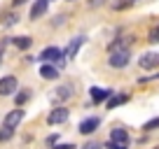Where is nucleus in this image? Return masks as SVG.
I'll list each match as a JSON object with an SVG mask.
<instances>
[{
	"label": "nucleus",
	"mask_w": 159,
	"mask_h": 149,
	"mask_svg": "<svg viewBox=\"0 0 159 149\" xmlns=\"http://www.w3.org/2000/svg\"><path fill=\"white\" fill-rule=\"evenodd\" d=\"M131 61V51L126 49V47H119V49H110V58L108 63L112 65V68H126Z\"/></svg>",
	"instance_id": "obj_1"
},
{
	"label": "nucleus",
	"mask_w": 159,
	"mask_h": 149,
	"mask_svg": "<svg viewBox=\"0 0 159 149\" xmlns=\"http://www.w3.org/2000/svg\"><path fill=\"white\" fill-rule=\"evenodd\" d=\"M40 61L42 63H56V65H63L66 56L61 49H56V47H45L42 49V54H40Z\"/></svg>",
	"instance_id": "obj_2"
},
{
	"label": "nucleus",
	"mask_w": 159,
	"mask_h": 149,
	"mask_svg": "<svg viewBox=\"0 0 159 149\" xmlns=\"http://www.w3.org/2000/svg\"><path fill=\"white\" fill-rule=\"evenodd\" d=\"M16 89H19V82H16L14 74H7L0 79V96H14Z\"/></svg>",
	"instance_id": "obj_3"
},
{
	"label": "nucleus",
	"mask_w": 159,
	"mask_h": 149,
	"mask_svg": "<svg viewBox=\"0 0 159 149\" xmlns=\"http://www.w3.org/2000/svg\"><path fill=\"white\" fill-rule=\"evenodd\" d=\"M70 119V112L66 107H56L49 112V117H47V124L49 126H59V124H66V121Z\"/></svg>",
	"instance_id": "obj_4"
},
{
	"label": "nucleus",
	"mask_w": 159,
	"mask_h": 149,
	"mask_svg": "<svg viewBox=\"0 0 159 149\" xmlns=\"http://www.w3.org/2000/svg\"><path fill=\"white\" fill-rule=\"evenodd\" d=\"M84 40H87L84 35H75L73 40L68 42V47H66L63 56H66V58H75V56H77V51H80V47L84 45Z\"/></svg>",
	"instance_id": "obj_5"
},
{
	"label": "nucleus",
	"mask_w": 159,
	"mask_h": 149,
	"mask_svg": "<svg viewBox=\"0 0 159 149\" xmlns=\"http://www.w3.org/2000/svg\"><path fill=\"white\" fill-rule=\"evenodd\" d=\"M47 10H49V0H35L33 5H30V21L40 19V16H45Z\"/></svg>",
	"instance_id": "obj_6"
},
{
	"label": "nucleus",
	"mask_w": 159,
	"mask_h": 149,
	"mask_svg": "<svg viewBox=\"0 0 159 149\" xmlns=\"http://www.w3.org/2000/svg\"><path fill=\"white\" fill-rule=\"evenodd\" d=\"M110 93H112V91L110 89H101V86H91L89 89V96H91V103H105V100L110 98Z\"/></svg>",
	"instance_id": "obj_7"
},
{
	"label": "nucleus",
	"mask_w": 159,
	"mask_h": 149,
	"mask_svg": "<svg viewBox=\"0 0 159 149\" xmlns=\"http://www.w3.org/2000/svg\"><path fill=\"white\" fill-rule=\"evenodd\" d=\"M138 63H140V68H145V70L159 68V54H154V51H150V54H143V56L138 58Z\"/></svg>",
	"instance_id": "obj_8"
},
{
	"label": "nucleus",
	"mask_w": 159,
	"mask_h": 149,
	"mask_svg": "<svg viewBox=\"0 0 159 149\" xmlns=\"http://www.w3.org/2000/svg\"><path fill=\"white\" fill-rule=\"evenodd\" d=\"M21 121H24V109H21V107L12 109L10 114L5 117V126H7V128H16V126H19Z\"/></svg>",
	"instance_id": "obj_9"
},
{
	"label": "nucleus",
	"mask_w": 159,
	"mask_h": 149,
	"mask_svg": "<svg viewBox=\"0 0 159 149\" xmlns=\"http://www.w3.org/2000/svg\"><path fill=\"white\" fill-rule=\"evenodd\" d=\"M98 126H101V119H98V117H89V119H84L82 124H80V133H82V135H91Z\"/></svg>",
	"instance_id": "obj_10"
},
{
	"label": "nucleus",
	"mask_w": 159,
	"mask_h": 149,
	"mask_svg": "<svg viewBox=\"0 0 159 149\" xmlns=\"http://www.w3.org/2000/svg\"><path fill=\"white\" fill-rule=\"evenodd\" d=\"M40 77H42V79H59V68L52 65V63H45L40 68Z\"/></svg>",
	"instance_id": "obj_11"
},
{
	"label": "nucleus",
	"mask_w": 159,
	"mask_h": 149,
	"mask_svg": "<svg viewBox=\"0 0 159 149\" xmlns=\"http://www.w3.org/2000/svg\"><path fill=\"white\" fill-rule=\"evenodd\" d=\"M70 96H73V86L63 84V86H59V89L54 91V103H63V100H68Z\"/></svg>",
	"instance_id": "obj_12"
},
{
	"label": "nucleus",
	"mask_w": 159,
	"mask_h": 149,
	"mask_svg": "<svg viewBox=\"0 0 159 149\" xmlns=\"http://www.w3.org/2000/svg\"><path fill=\"white\" fill-rule=\"evenodd\" d=\"M126 100H129V96H126V93H119V96H112V93H110V98L105 100V107H108V109H115L117 105H124Z\"/></svg>",
	"instance_id": "obj_13"
},
{
	"label": "nucleus",
	"mask_w": 159,
	"mask_h": 149,
	"mask_svg": "<svg viewBox=\"0 0 159 149\" xmlns=\"http://www.w3.org/2000/svg\"><path fill=\"white\" fill-rule=\"evenodd\" d=\"M10 42L16 47V49H30V45H33V40H30V37H26V35H19V37H10Z\"/></svg>",
	"instance_id": "obj_14"
},
{
	"label": "nucleus",
	"mask_w": 159,
	"mask_h": 149,
	"mask_svg": "<svg viewBox=\"0 0 159 149\" xmlns=\"http://www.w3.org/2000/svg\"><path fill=\"white\" fill-rule=\"evenodd\" d=\"M110 140L112 142H129V133L124 128H112L110 130Z\"/></svg>",
	"instance_id": "obj_15"
},
{
	"label": "nucleus",
	"mask_w": 159,
	"mask_h": 149,
	"mask_svg": "<svg viewBox=\"0 0 159 149\" xmlns=\"http://www.w3.org/2000/svg\"><path fill=\"white\" fill-rule=\"evenodd\" d=\"M14 100H16V105H24V103H28V100H30V89H21V91H16Z\"/></svg>",
	"instance_id": "obj_16"
},
{
	"label": "nucleus",
	"mask_w": 159,
	"mask_h": 149,
	"mask_svg": "<svg viewBox=\"0 0 159 149\" xmlns=\"http://www.w3.org/2000/svg\"><path fill=\"white\" fill-rule=\"evenodd\" d=\"M12 133H14V128H7V126H2V128H0V142H7V140L12 138Z\"/></svg>",
	"instance_id": "obj_17"
},
{
	"label": "nucleus",
	"mask_w": 159,
	"mask_h": 149,
	"mask_svg": "<svg viewBox=\"0 0 159 149\" xmlns=\"http://www.w3.org/2000/svg\"><path fill=\"white\" fill-rule=\"evenodd\" d=\"M105 149H129V142H112V140H108Z\"/></svg>",
	"instance_id": "obj_18"
},
{
	"label": "nucleus",
	"mask_w": 159,
	"mask_h": 149,
	"mask_svg": "<svg viewBox=\"0 0 159 149\" xmlns=\"http://www.w3.org/2000/svg\"><path fill=\"white\" fill-rule=\"evenodd\" d=\"M148 40L152 42V45H157V42H159V26H154V28L150 30V35H148Z\"/></svg>",
	"instance_id": "obj_19"
},
{
	"label": "nucleus",
	"mask_w": 159,
	"mask_h": 149,
	"mask_svg": "<svg viewBox=\"0 0 159 149\" xmlns=\"http://www.w3.org/2000/svg\"><path fill=\"white\" fill-rule=\"evenodd\" d=\"M154 128H159V117H157V119H150L148 124L143 126V130H148V133H150V130H154Z\"/></svg>",
	"instance_id": "obj_20"
},
{
	"label": "nucleus",
	"mask_w": 159,
	"mask_h": 149,
	"mask_svg": "<svg viewBox=\"0 0 159 149\" xmlns=\"http://www.w3.org/2000/svg\"><path fill=\"white\" fill-rule=\"evenodd\" d=\"M82 149H103V144H101V142H96V140H91V142H87Z\"/></svg>",
	"instance_id": "obj_21"
},
{
	"label": "nucleus",
	"mask_w": 159,
	"mask_h": 149,
	"mask_svg": "<svg viewBox=\"0 0 159 149\" xmlns=\"http://www.w3.org/2000/svg\"><path fill=\"white\" fill-rule=\"evenodd\" d=\"M52 149H75V144H73V142H68V144H59V142H56Z\"/></svg>",
	"instance_id": "obj_22"
},
{
	"label": "nucleus",
	"mask_w": 159,
	"mask_h": 149,
	"mask_svg": "<svg viewBox=\"0 0 159 149\" xmlns=\"http://www.w3.org/2000/svg\"><path fill=\"white\" fill-rule=\"evenodd\" d=\"M56 142H59V138H56V135H49V138H47V147H54Z\"/></svg>",
	"instance_id": "obj_23"
},
{
	"label": "nucleus",
	"mask_w": 159,
	"mask_h": 149,
	"mask_svg": "<svg viewBox=\"0 0 159 149\" xmlns=\"http://www.w3.org/2000/svg\"><path fill=\"white\" fill-rule=\"evenodd\" d=\"M101 2H103V0H89V7H98Z\"/></svg>",
	"instance_id": "obj_24"
},
{
	"label": "nucleus",
	"mask_w": 159,
	"mask_h": 149,
	"mask_svg": "<svg viewBox=\"0 0 159 149\" xmlns=\"http://www.w3.org/2000/svg\"><path fill=\"white\" fill-rule=\"evenodd\" d=\"M12 2H14V5H24L26 0H12Z\"/></svg>",
	"instance_id": "obj_25"
},
{
	"label": "nucleus",
	"mask_w": 159,
	"mask_h": 149,
	"mask_svg": "<svg viewBox=\"0 0 159 149\" xmlns=\"http://www.w3.org/2000/svg\"><path fill=\"white\" fill-rule=\"evenodd\" d=\"M154 77H159V74H154Z\"/></svg>",
	"instance_id": "obj_26"
},
{
	"label": "nucleus",
	"mask_w": 159,
	"mask_h": 149,
	"mask_svg": "<svg viewBox=\"0 0 159 149\" xmlns=\"http://www.w3.org/2000/svg\"><path fill=\"white\" fill-rule=\"evenodd\" d=\"M0 63H2V58H0Z\"/></svg>",
	"instance_id": "obj_27"
},
{
	"label": "nucleus",
	"mask_w": 159,
	"mask_h": 149,
	"mask_svg": "<svg viewBox=\"0 0 159 149\" xmlns=\"http://www.w3.org/2000/svg\"><path fill=\"white\" fill-rule=\"evenodd\" d=\"M157 149H159V147H157Z\"/></svg>",
	"instance_id": "obj_28"
}]
</instances>
